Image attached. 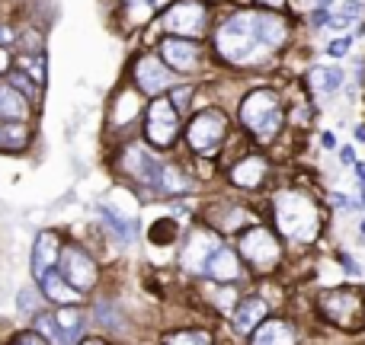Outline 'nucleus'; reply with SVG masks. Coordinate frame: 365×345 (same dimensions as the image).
<instances>
[{
	"label": "nucleus",
	"instance_id": "obj_26",
	"mask_svg": "<svg viewBox=\"0 0 365 345\" xmlns=\"http://www.w3.org/2000/svg\"><path fill=\"white\" fill-rule=\"evenodd\" d=\"M55 323H58V329H61V336H64V342L68 345H74V342H81V333H83V314L74 307V304H64L61 310H55Z\"/></svg>",
	"mask_w": 365,
	"mask_h": 345
},
{
	"label": "nucleus",
	"instance_id": "obj_15",
	"mask_svg": "<svg viewBox=\"0 0 365 345\" xmlns=\"http://www.w3.org/2000/svg\"><path fill=\"white\" fill-rule=\"evenodd\" d=\"M145 106L148 100L141 96V90L135 83H125L113 93V102H109V112H106V122L109 128H128L145 115Z\"/></svg>",
	"mask_w": 365,
	"mask_h": 345
},
{
	"label": "nucleus",
	"instance_id": "obj_25",
	"mask_svg": "<svg viewBox=\"0 0 365 345\" xmlns=\"http://www.w3.org/2000/svg\"><path fill=\"white\" fill-rule=\"evenodd\" d=\"M100 218L106 221L109 230H113L119 240H125V243L135 237V214H128V218H125V211L113 208L109 201H100Z\"/></svg>",
	"mask_w": 365,
	"mask_h": 345
},
{
	"label": "nucleus",
	"instance_id": "obj_18",
	"mask_svg": "<svg viewBox=\"0 0 365 345\" xmlns=\"http://www.w3.org/2000/svg\"><path fill=\"white\" fill-rule=\"evenodd\" d=\"M61 237H58L55 230H42L36 237V246H32V275L42 282L45 275H48L51 269L58 265V259H61Z\"/></svg>",
	"mask_w": 365,
	"mask_h": 345
},
{
	"label": "nucleus",
	"instance_id": "obj_41",
	"mask_svg": "<svg viewBox=\"0 0 365 345\" xmlns=\"http://www.w3.org/2000/svg\"><path fill=\"white\" fill-rule=\"evenodd\" d=\"M356 173H359V179L365 182V164H356Z\"/></svg>",
	"mask_w": 365,
	"mask_h": 345
},
{
	"label": "nucleus",
	"instance_id": "obj_24",
	"mask_svg": "<svg viewBox=\"0 0 365 345\" xmlns=\"http://www.w3.org/2000/svg\"><path fill=\"white\" fill-rule=\"evenodd\" d=\"M16 68L23 70V74H29L38 87H45V80H48V51H45V48L19 51V55H16Z\"/></svg>",
	"mask_w": 365,
	"mask_h": 345
},
{
	"label": "nucleus",
	"instance_id": "obj_21",
	"mask_svg": "<svg viewBox=\"0 0 365 345\" xmlns=\"http://www.w3.org/2000/svg\"><path fill=\"white\" fill-rule=\"evenodd\" d=\"M36 141L32 122H0V154H23Z\"/></svg>",
	"mask_w": 365,
	"mask_h": 345
},
{
	"label": "nucleus",
	"instance_id": "obj_16",
	"mask_svg": "<svg viewBox=\"0 0 365 345\" xmlns=\"http://www.w3.org/2000/svg\"><path fill=\"white\" fill-rule=\"evenodd\" d=\"M266 317H269V304H266V297H259V294L240 297V301L234 304V310H231V323H234V329H237L240 336H250L253 329L266 320Z\"/></svg>",
	"mask_w": 365,
	"mask_h": 345
},
{
	"label": "nucleus",
	"instance_id": "obj_45",
	"mask_svg": "<svg viewBox=\"0 0 365 345\" xmlns=\"http://www.w3.org/2000/svg\"><path fill=\"white\" fill-rule=\"evenodd\" d=\"M208 4H221V0H208Z\"/></svg>",
	"mask_w": 365,
	"mask_h": 345
},
{
	"label": "nucleus",
	"instance_id": "obj_42",
	"mask_svg": "<svg viewBox=\"0 0 365 345\" xmlns=\"http://www.w3.org/2000/svg\"><path fill=\"white\" fill-rule=\"evenodd\" d=\"M356 138H359V141H365V125H359V128H356Z\"/></svg>",
	"mask_w": 365,
	"mask_h": 345
},
{
	"label": "nucleus",
	"instance_id": "obj_2",
	"mask_svg": "<svg viewBox=\"0 0 365 345\" xmlns=\"http://www.w3.org/2000/svg\"><path fill=\"white\" fill-rule=\"evenodd\" d=\"M272 221L282 237L295 243H314L324 230V211L302 189H279L272 195Z\"/></svg>",
	"mask_w": 365,
	"mask_h": 345
},
{
	"label": "nucleus",
	"instance_id": "obj_39",
	"mask_svg": "<svg viewBox=\"0 0 365 345\" xmlns=\"http://www.w3.org/2000/svg\"><path fill=\"white\" fill-rule=\"evenodd\" d=\"M321 144L327 147V151H330V147H336V138H334V132H321Z\"/></svg>",
	"mask_w": 365,
	"mask_h": 345
},
{
	"label": "nucleus",
	"instance_id": "obj_34",
	"mask_svg": "<svg viewBox=\"0 0 365 345\" xmlns=\"http://www.w3.org/2000/svg\"><path fill=\"white\" fill-rule=\"evenodd\" d=\"M16 304H19V310H26V314H29V317H36V314H38V301L29 294V291H19Z\"/></svg>",
	"mask_w": 365,
	"mask_h": 345
},
{
	"label": "nucleus",
	"instance_id": "obj_11",
	"mask_svg": "<svg viewBox=\"0 0 365 345\" xmlns=\"http://www.w3.org/2000/svg\"><path fill=\"white\" fill-rule=\"evenodd\" d=\"M154 51L164 58V64L177 77H192L208 64L205 45L199 38H182V36H158Z\"/></svg>",
	"mask_w": 365,
	"mask_h": 345
},
{
	"label": "nucleus",
	"instance_id": "obj_36",
	"mask_svg": "<svg viewBox=\"0 0 365 345\" xmlns=\"http://www.w3.org/2000/svg\"><path fill=\"white\" fill-rule=\"evenodd\" d=\"M336 259H340V265H343V269H346L353 278H359V275H362V269H359V265H356V259L349 256V253H340V256H336Z\"/></svg>",
	"mask_w": 365,
	"mask_h": 345
},
{
	"label": "nucleus",
	"instance_id": "obj_1",
	"mask_svg": "<svg viewBox=\"0 0 365 345\" xmlns=\"http://www.w3.org/2000/svg\"><path fill=\"white\" fill-rule=\"evenodd\" d=\"M212 55L227 68H257L292 38V23L279 10H231L208 32Z\"/></svg>",
	"mask_w": 365,
	"mask_h": 345
},
{
	"label": "nucleus",
	"instance_id": "obj_4",
	"mask_svg": "<svg viewBox=\"0 0 365 345\" xmlns=\"http://www.w3.org/2000/svg\"><path fill=\"white\" fill-rule=\"evenodd\" d=\"M151 26L160 29L158 36H182L202 42L212 32V6L208 0H170Z\"/></svg>",
	"mask_w": 365,
	"mask_h": 345
},
{
	"label": "nucleus",
	"instance_id": "obj_40",
	"mask_svg": "<svg viewBox=\"0 0 365 345\" xmlns=\"http://www.w3.org/2000/svg\"><path fill=\"white\" fill-rule=\"evenodd\" d=\"M77 345H109L106 339H100V336H93V339H81Z\"/></svg>",
	"mask_w": 365,
	"mask_h": 345
},
{
	"label": "nucleus",
	"instance_id": "obj_31",
	"mask_svg": "<svg viewBox=\"0 0 365 345\" xmlns=\"http://www.w3.org/2000/svg\"><path fill=\"white\" fill-rule=\"evenodd\" d=\"M19 42V26L10 23V19H0V45H16Z\"/></svg>",
	"mask_w": 365,
	"mask_h": 345
},
{
	"label": "nucleus",
	"instance_id": "obj_28",
	"mask_svg": "<svg viewBox=\"0 0 365 345\" xmlns=\"http://www.w3.org/2000/svg\"><path fill=\"white\" fill-rule=\"evenodd\" d=\"M362 4L359 0H346V4H340V6H330V23L327 26H336V29H346V26H353V23H359L362 19Z\"/></svg>",
	"mask_w": 365,
	"mask_h": 345
},
{
	"label": "nucleus",
	"instance_id": "obj_13",
	"mask_svg": "<svg viewBox=\"0 0 365 345\" xmlns=\"http://www.w3.org/2000/svg\"><path fill=\"white\" fill-rule=\"evenodd\" d=\"M221 243H225V240H221V233L215 230V227H195V230H189L186 243H182L180 265L186 272H192V275H205L208 259H212V253L218 250Z\"/></svg>",
	"mask_w": 365,
	"mask_h": 345
},
{
	"label": "nucleus",
	"instance_id": "obj_27",
	"mask_svg": "<svg viewBox=\"0 0 365 345\" xmlns=\"http://www.w3.org/2000/svg\"><path fill=\"white\" fill-rule=\"evenodd\" d=\"M148 240H151L154 246H173L180 240L177 218H158L151 227H148Z\"/></svg>",
	"mask_w": 365,
	"mask_h": 345
},
{
	"label": "nucleus",
	"instance_id": "obj_8",
	"mask_svg": "<svg viewBox=\"0 0 365 345\" xmlns=\"http://www.w3.org/2000/svg\"><path fill=\"white\" fill-rule=\"evenodd\" d=\"M317 310L327 323L346 329V333H356V329H365V294L359 288H327L317 294Z\"/></svg>",
	"mask_w": 365,
	"mask_h": 345
},
{
	"label": "nucleus",
	"instance_id": "obj_23",
	"mask_svg": "<svg viewBox=\"0 0 365 345\" xmlns=\"http://www.w3.org/2000/svg\"><path fill=\"white\" fill-rule=\"evenodd\" d=\"M42 297H45V301H55V304H61V307H64V304H77V301H81L83 291H77L74 285H71L68 278L61 275V272L51 269L48 275L42 278Z\"/></svg>",
	"mask_w": 365,
	"mask_h": 345
},
{
	"label": "nucleus",
	"instance_id": "obj_17",
	"mask_svg": "<svg viewBox=\"0 0 365 345\" xmlns=\"http://www.w3.org/2000/svg\"><path fill=\"white\" fill-rule=\"evenodd\" d=\"M32 115H36V102L4 77L0 80V122H32Z\"/></svg>",
	"mask_w": 365,
	"mask_h": 345
},
{
	"label": "nucleus",
	"instance_id": "obj_44",
	"mask_svg": "<svg viewBox=\"0 0 365 345\" xmlns=\"http://www.w3.org/2000/svg\"><path fill=\"white\" fill-rule=\"evenodd\" d=\"M359 230H362V237H365V218H362V224H359Z\"/></svg>",
	"mask_w": 365,
	"mask_h": 345
},
{
	"label": "nucleus",
	"instance_id": "obj_14",
	"mask_svg": "<svg viewBox=\"0 0 365 345\" xmlns=\"http://www.w3.org/2000/svg\"><path fill=\"white\" fill-rule=\"evenodd\" d=\"M269 173L272 166L263 154H244V157H237L227 166V179L240 192H259L266 186V179H269Z\"/></svg>",
	"mask_w": 365,
	"mask_h": 345
},
{
	"label": "nucleus",
	"instance_id": "obj_43",
	"mask_svg": "<svg viewBox=\"0 0 365 345\" xmlns=\"http://www.w3.org/2000/svg\"><path fill=\"white\" fill-rule=\"evenodd\" d=\"M317 4H321V6H330V4H334V0H317Z\"/></svg>",
	"mask_w": 365,
	"mask_h": 345
},
{
	"label": "nucleus",
	"instance_id": "obj_19",
	"mask_svg": "<svg viewBox=\"0 0 365 345\" xmlns=\"http://www.w3.org/2000/svg\"><path fill=\"white\" fill-rule=\"evenodd\" d=\"M244 275V262H240V253L231 250L227 243H221L218 250L212 253V259H208L205 265V278H212V282H237V278Z\"/></svg>",
	"mask_w": 365,
	"mask_h": 345
},
{
	"label": "nucleus",
	"instance_id": "obj_35",
	"mask_svg": "<svg viewBox=\"0 0 365 345\" xmlns=\"http://www.w3.org/2000/svg\"><path fill=\"white\" fill-rule=\"evenodd\" d=\"M349 45H353V38H349V36H343V38H334V42L327 45V51H330V55H334V58H343V55H346V51H349Z\"/></svg>",
	"mask_w": 365,
	"mask_h": 345
},
{
	"label": "nucleus",
	"instance_id": "obj_32",
	"mask_svg": "<svg viewBox=\"0 0 365 345\" xmlns=\"http://www.w3.org/2000/svg\"><path fill=\"white\" fill-rule=\"evenodd\" d=\"M10 345H48V339H45L42 333H36V329H26V333L13 336Z\"/></svg>",
	"mask_w": 365,
	"mask_h": 345
},
{
	"label": "nucleus",
	"instance_id": "obj_3",
	"mask_svg": "<svg viewBox=\"0 0 365 345\" xmlns=\"http://www.w3.org/2000/svg\"><path fill=\"white\" fill-rule=\"evenodd\" d=\"M237 122L250 134V141L272 144L285 128V102L279 96V90H272V87L247 90L237 102Z\"/></svg>",
	"mask_w": 365,
	"mask_h": 345
},
{
	"label": "nucleus",
	"instance_id": "obj_5",
	"mask_svg": "<svg viewBox=\"0 0 365 345\" xmlns=\"http://www.w3.org/2000/svg\"><path fill=\"white\" fill-rule=\"evenodd\" d=\"M231 138V119L227 112H221L218 106H202L189 115V122L182 125V144L199 157H212Z\"/></svg>",
	"mask_w": 365,
	"mask_h": 345
},
{
	"label": "nucleus",
	"instance_id": "obj_9",
	"mask_svg": "<svg viewBox=\"0 0 365 345\" xmlns=\"http://www.w3.org/2000/svg\"><path fill=\"white\" fill-rule=\"evenodd\" d=\"M160 170H164V160L158 157L148 141H125L119 147V173L125 176L132 186L148 189V192H158Z\"/></svg>",
	"mask_w": 365,
	"mask_h": 345
},
{
	"label": "nucleus",
	"instance_id": "obj_20",
	"mask_svg": "<svg viewBox=\"0 0 365 345\" xmlns=\"http://www.w3.org/2000/svg\"><path fill=\"white\" fill-rule=\"evenodd\" d=\"M250 345H298V329L292 320L266 317V320L250 333Z\"/></svg>",
	"mask_w": 365,
	"mask_h": 345
},
{
	"label": "nucleus",
	"instance_id": "obj_12",
	"mask_svg": "<svg viewBox=\"0 0 365 345\" xmlns=\"http://www.w3.org/2000/svg\"><path fill=\"white\" fill-rule=\"evenodd\" d=\"M58 269H61V275L68 278L77 291H83V294L93 291L96 282H100V265H96V259L77 243H71V246H64L61 250Z\"/></svg>",
	"mask_w": 365,
	"mask_h": 345
},
{
	"label": "nucleus",
	"instance_id": "obj_10",
	"mask_svg": "<svg viewBox=\"0 0 365 345\" xmlns=\"http://www.w3.org/2000/svg\"><path fill=\"white\" fill-rule=\"evenodd\" d=\"M128 83H135L145 100H154V96L170 93V90L180 83V77L173 74V70L164 64V58L151 48V51H141V55L132 58V64H128Z\"/></svg>",
	"mask_w": 365,
	"mask_h": 345
},
{
	"label": "nucleus",
	"instance_id": "obj_29",
	"mask_svg": "<svg viewBox=\"0 0 365 345\" xmlns=\"http://www.w3.org/2000/svg\"><path fill=\"white\" fill-rule=\"evenodd\" d=\"M160 345H215L208 329H177V333H167Z\"/></svg>",
	"mask_w": 365,
	"mask_h": 345
},
{
	"label": "nucleus",
	"instance_id": "obj_22",
	"mask_svg": "<svg viewBox=\"0 0 365 345\" xmlns=\"http://www.w3.org/2000/svg\"><path fill=\"white\" fill-rule=\"evenodd\" d=\"M343 83H346V74H343V68H334V64H317V68L308 70V87L314 96H334L336 90H343Z\"/></svg>",
	"mask_w": 365,
	"mask_h": 345
},
{
	"label": "nucleus",
	"instance_id": "obj_33",
	"mask_svg": "<svg viewBox=\"0 0 365 345\" xmlns=\"http://www.w3.org/2000/svg\"><path fill=\"white\" fill-rule=\"evenodd\" d=\"M13 64H16V55H13L6 45H0V80H4V77L13 70Z\"/></svg>",
	"mask_w": 365,
	"mask_h": 345
},
{
	"label": "nucleus",
	"instance_id": "obj_6",
	"mask_svg": "<svg viewBox=\"0 0 365 345\" xmlns=\"http://www.w3.org/2000/svg\"><path fill=\"white\" fill-rule=\"evenodd\" d=\"M182 138V112L170 96H154L148 100L145 115H141V141L154 151H173Z\"/></svg>",
	"mask_w": 365,
	"mask_h": 345
},
{
	"label": "nucleus",
	"instance_id": "obj_37",
	"mask_svg": "<svg viewBox=\"0 0 365 345\" xmlns=\"http://www.w3.org/2000/svg\"><path fill=\"white\" fill-rule=\"evenodd\" d=\"M257 6H263V10H279L282 13L285 6H289V0H253Z\"/></svg>",
	"mask_w": 365,
	"mask_h": 345
},
{
	"label": "nucleus",
	"instance_id": "obj_7",
	"mask_svg": "<svg viewBox=\"0 0 365 345\" xmlns=\"http://www.w3.org/2000/svg\"><path fill=\"white\" fill-rule=\"evenodd\" d=\"M237 253H240V259L250 265V272H257V275H272V272H279L282 256H285L279 233L266 224L244 227V230L237 233Z\"/></svg>",
	"mask_w": 365,
	"mask_h": 345
},
{
	"label": "nucleus",
	"instance_id": "obj_30",
	"mask_svg": "<svg viewBox=\"0 0 365 345\" xmlns=\"http://www.w3.org/2000/svg\"><path fill=\"white\" fill-rule=\"evenodd\" d=\"M6 80H10L13 87L19 90V93H26V96H29L32 102H38V100H42V93H45V87H38V83L32 80L29 74H23V70H19L16 64H13V70H10V74H6Z\"/></svg>",
	"mask_w": 365,
	"mask_h": 345
},
{
	"label": "nucleus",
	"instance_id": "obj_38",
	"mask_svg": "<svg viewBox=\"0 0 365 345\" xmlns=\"http://www.w3.org/2000/svg\"><path fill=\"white\" fill-rule=\"evenodd\" d=\"M340 160H343V164H346V166H356V151H353V147H340Z\"/></svg>",
	"mask_w": 365,
	"mask_h": 345
}]
</instances>
